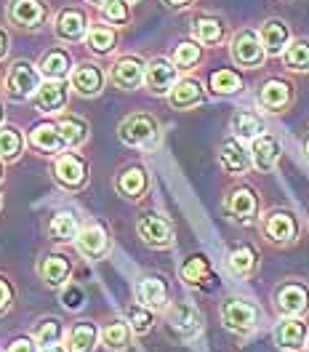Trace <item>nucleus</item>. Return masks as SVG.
<instances>
[{
    "mask_svg": "<svg viewBox=\"0 0 309 352\" xmlns=\"http://www.w3.org/2000/svg\"><path fill=\"white\" fill-rule=\"evenodd\" d=\"M136 232L150 248H171L174 245V224L163 214H154V211L141 214L136 221Z\"/></svg>",
    "mask_w": 309,
    "mask_h": 352,
    "instance_id": "9d476101",
    "label": "nucleus"
},
{
    "mask_svg": "<svg viewBox=\"0 0 309 352\" xmlns=\"http://www.w3.org/2000/svg\"><path fill=\"white\" fill-rule=\"evenodd\" d=\"M38 69H41V75H43L45 80H65L67 75H72L75 67H72L69 51L62 48V45H54V48H48L41 56Z\"/></svg>",
    "mask_w": 309,
    "mask_h": 352,
    "instance_id": "393cba45",
    "label": "nucleus"
},
{
    "mask_svg": "<svg viewBox=\"0 0 309 352\" xmlns=\"http://www.w3.org/2000/svg\"><path fill=\"white\" fill-rule=\"evenodd\" d=\"M41 352H65V347H59V344H51V347H43Z\"/></svg>",
    "mask_w": 309,
    "mask_h": 352,
    "instance_id": "3c124183",
    "label": "nucleus"
},
{
    "mask_svg": "<svg viewBox=\"0 0 309 352\" xmlns=\"http://www.w3.org/2000/svg\"><path fill=\"white\" fill-rule=\"evenodd\" d=\"M275 342L286 352H301L309 344V326L301 318H283L275 326Z\"/></svg>",
    "mask_w": 309,
    "mask_h": 352,
    "instance_id": "a211bd4d",
    "label": "nucleus"
},
{
    "mask_svg": "<svg viewBox=\"0 0 309 352\" xmlns=\"http://www.w3.org/2000/svg\"><path fill=\"white\" fill-rule=\"evenodd\" d=\"M163 3H165V8H171V11H187V8H192L195 0H163Z\"/></svg>",
    "mask_w": 309,
    "mask_h": 352,
    "instance_id": "09e8293b",
    "label": "nucleus"
},
{
    "mask_svg": "<svg viewBox=\"0 0 309 352\" xmlns=\"http://www.w3.org/2000/svg\"><path fill=\"white\" fill-rule=\"evenodd\" d=\"M65 336V329H62V320L59 318H43L35 323V331H32V339L41 344V347H51V344H59Z\"/></svg>",
    "mask_w": 309,
    "mask_h": 352,
    "instance_id": "a19ab883",
    "label": "nucleus"
},
{
    "mask_svg": "<svg viewBox=\"0 0 309 352\" xmlns=\"http://www.w3.org/2000/svg\"><path fill=\"white\" fill-rule=\"evenodd\" d=\"M0 182H3V166H0Z\"/></svg>",
    "mask_w": 309,
    "mask_h": 352,
    "instance_id": "6e6d98bb",
    "label": "nucleus"
},
{
    "mask_svg": "<svg viewBox=\"0 0 309 352\" xmlns=\"http://www.w3.org/2000/svg\"><path fill=\"white\" fill-rule=\"evenodd\" d=\"M219 315L224 329L232 331V333H251V331H256L259 320H262V309L256 307L251 299H240V296L224 299Z\"/></svg>",
    "mask_w": 309,
    "mask_h": 352,
    "instance_id": "423d86ee",
    "label": "nucleus"
},
{
    "mask_svg": "<svg viewBox=\"0 0 309 352\" xmlns=\"http://www.w3.org/2000/svg\"><path fill=\"white\" fill-rule=\"evenodd\" d=\"M262 232L272 245H293L301 235V221L290 208H272L262 217Z\"/></svg>",
    "mask_w": 309,
    "mask_h": 352,
    "instance_id": "20e7f679",
    "label": "nucleus"
},
{
    "mask_svg": "<svg viewBox=\"0 0 309 352\" xmlns=\"http://www.w3.org/2000/svg\"><path fill=\"white\" fill-rule=\"evenodd\" d=\"M229 56L243 69H259L269 59L264 43H262V35L253 27H243L229 38Z\"/></svg>",
    "mask_w": 309,
    "mask_h": 352,
    "instance_id": "7ed1b4c3",
    "label": "nucleus"
},
{
    "mask_svg": "<svg viewBox=\"0 0 309 352\" xmlns=\"http://www.w3.org/2000/svg\"><path fill=\"white\" fill-rule=\"evenodd\" d=\"M86 43L93 54L99 56H107L117 48V32L112 24H93L89 27V35H86Z\"/></svg>",
    "mask_w": 309,
    "mask_h": 352,
    "instance_id": "f704fd0d",
    "label": "nucleus"
},
{
    "mask_svg": "<svg viewBox=\"0 0 309 352\" xmlns=\"http://www.w3.org/2000/svg\"><path fill=\"white\" fill-rule=\"evenodd\" d=\"M59 129H62V133H65V139H67V144L69 147H80L86 139H89V123L80 118V115H62L59 120Z\"/></svg>",
    "mask_w": 309,
    "mask_h": 352,
    "instance_id": "58836bf2",
    "label": "nucleus"
},
{
    "mask_svg": "<svg viewBox=\"0 0 309 352\" xmlns=\"http://www.w3.org/2000/svg\"><path fill=\"white\" fill-rule=\"evenodd\" d=\"M259 35H262V43L266 48V56H283L290 41H293L290 24L286 19H280V16L264 19V24L259 27Z\"/></svg>",
    "mask_w": 309,
    "mask_h": 352,
    "instance_id": "6ab92c4d",
    "label": "nucleus"
},
{
    "mask_svg": "<svg viewBox=\"0 0 309 352\" xmlns=\"http://www.w3.org/2000/svg\"><path fill=\"white\" fill-rule=\"evenodd\" d=\"M54 179L65 190H83L89 182V163L75 153H65L54 163Z\"/></svg>",
    "mask_w": 309,
    "mask_h": 352,
    "instance_id": "4468645a",
    "label": "nucleus"
},
{
    "mask_svg": "<svg viewBox=\"0 0 309 352\" xmlns=\"http://www.w3.org/2000/svg\"><path fill=\"white\" fill-rule=\"evenodd\" d=\"M96 339H99V331L89 320H80L75 323L69 331V339H67V352H93L96 347Z\"/></svg>",
    "mask_w": 309,
    "mask_h": 352,
    "instance_id": "c9c22d12",
    "label": "nucleus"
},
{
    "mask_svg": "<svg viewBox=\"0 0 309 352\" xmlns=\"http://www.w3.org/2000/svg\"><path fill=\"white\" fill-rule=\"evenodd\" d=\"M296 102V83L286 75H269L259 83L256 104L269 115H283Z\"/></svg>",
    "mask_w": 309,
    "mask_h": 352,
    "instance_id": "f03ea898",
    "label": "nucleus"
},
{
    "mask_svg": "<svg viewBox=\"0 0 309 352\" xmlns=\"http://www.w3.org/2000/svg\"><path fill=\"white\" fill-rule=\"evenodd\" d=\"M280 155H283V144L277 136L272 133H262L251 142V160H253V168L259 171H272L277 163H280Z\"/></svg>",
    "mask_w": 309,
    "mask_h": 352,
    "instance_id": "b1692460",
    "label": "nucleus"
},
{
    "mask_svg": "<svg viewBox=\"0 0 309 352\" xmlns=\"http://www.w3.org/2000/svg\"><path fill=\"white\" fill-rule=\"evenodd\" d=\"M192 38L198 41L200 45H208V48H216L227 41V22L216 16V14H208V11H200L192 16Z\"/></svg>",
    "mask_w": 309,
    "mask_h": 352,
    "instance_id": "dca6fc26",
    "label": "nucleus"
},
{
    "mask_svg": "<svg viewBox=\"0 0 309 352\" xmlns=\"http://www.w3.org/2000/svg\"><path fill=\"white\" fill-rule=\"evenodd\" d=\"M280 62L288 72H309V41L307 38H293Z\"/></svg>",
    "mask_w": 309,
    "mask_h": 352,
    "instance_id": "e433bc0d",
    "label": "nucleus"
},
{
    "mask_svg": "<svg viewBox=\"0 0 309 352\" xmlns=\"http://www.w3.org/2000/svg\"><path fill=\"white\" fill-rule=\"evenodd\" d=\"M165 323L181 339H192L203 331V315L190 302H174L165 307Z\"/></svg>",
    "mask_w": 309,
    "mask_h": 352,
    "instance_id": "f8f14e48",
    "label": "nucleus"
},
{
    "mask_svg": "<svg viewBox=\"0 0 309 352\" xmlns=\"http://www.w3.org/2000/svg\"><path fill=\"white\" fill-rule=\"evenodd\" d=\"M304 155H307V160H309V131H307V136H304Z\"/></svg>",
    "mask_w": 309,
    "mask_h": 352,
    "instance_id": "603ef678",
    "label": "nucleus"
},
{
    "mask_svg": "<svg viewBox=\"0 0 309 352\" xmlns=\"http://www.w3.org/2000/svg\"><path fill=\"white\" fill-rule=\"evenodd\" d=\"M102 339H104V347L112 352H123L131 342V326L126 320H112L102 331Z\"/></svg>",
    "mask_w": 309,
    "mask_h": 352,
    "instance_id": "ea45409f",
    "label": "nucleus"
},
{
    "mask_svg": "<svg viewBox=\"0 0 309 352\" xmlns=\"http://www.w3.org/2000/svg\"><path fill=\"white\" fill-rule=\"evenodd\" d=\"M3 115H5V110H3V102H0V126H3Z\"/></svg>",
    "mask_w": 309,
    "mask_h": 352,
    "instance_id": "5fc2aeb1",
    "label": "nucleus"
},
{
    "mask_svg": "<svg viewBox=\"0 0 309 352\" xmlns=\"http://www.w3.org/2000/svg\"><path fill=\"white\" fill-rule=\"evenodd\" d=\"M102 19L112 27H126L131 22V3L128 0H107L102 6Z\"/></svg>",
    "mask_w": 309,
    "mask_h": 352,
    "instance_id": "37998d69",
    "label": "nucleus"
},
{
    "mask_svg": "<svg viewBox=\"0 0 309 352\" xmlns=\"http://www.w3.org/2000/svg\"><path fill=\"white\" fill-rule=\"evenodd\" d=\"M208 88H211L216 96H238V94H243L245 80L238 69L221 67V69H214V72L208 75Z\"/></svg>",
    "mask_w": 309,
    "mask_h": 352,
    "instance_id": "7c9ffc66",
    "label": "nucleus"
},
{
    "mask_svg": "<svg viewBox=\"0 0 309 352\" xmlns=\"http://www.w3.org/2000/svg\"><path fill=\"white\" fill-rule=\"evenodd\" d=\"M136 299H139V305H144L150 309H165L168 307V286H165V280L160 275L141 278L139 286H136Z\"/></svg>",
    "mask_w": 309,
    "mask_h": 352,
    "instance_id": "cd10ccee",
    "label": "nucleus"
},
{
    "mask_svg": "<svg viewBox=\"0 0 309 352\" xmlns=\"http://www.w3.org/2000/svg\"><path fill=\"white\" fill-rule=\"evenodd\" d=\"M11 302H14V288L0 275V312H5V309L11 307Z\"/></svg>",
    "mask_w": 309,
    "mask_h": 352,
    "instance_id": "49530a36",
    "label": "nucleus"
},
{
    "mask_svg": "<svg viewBox=\"0 0 309 352\" xmlns=\"http://www.w3.org/2000/svg\"><path fill=\"white\" fill-rule=\"evenodd\" d=\"M38 272H41V280L48 288H62L69 283L72 264H69V259H67L65 254H48V256H43Z\"/></svg>",
    "mask_w": 309,
    "mask_h": 352,
    "instance_id": "c85d7f7f",
    "label": "nucleus"
},
{
    "mask_svg": "<svg viewBox=\"0 0 309 352\" xmlns=\"http://www.w3.org/2000/svg\"><path fill=\"white\" fill-rule=\"evenodd\" d=\"M75 243H78V251H80L86 259H104V256L110 254V235H107V230L99 227V224L83 227Z\"/></svg>",
    "mask_w": 309,
    "mask_h": 352,
    "instance_id": "a878e982",
    "label": "nucleus"
},
{
    "mask_svg": "<svg viewBox=\"0 0 309 352\" xmlns=\"http://www.w3.org/2000/svg\"><path fill=\"white\" fill-rule=\"evenodd\" d=\"M48 235H51V241H56V243L78 241L80 227H78L75 214H69V211H56V214L51 217V221H48Z\"/></svg>",
    "mask_w": 309,
    "mask_h": 352,
    "instance_id": "72a5a7b5",
    "label": "nucleus"
},
{
    "mask_svg": "<svg viewBox=\"0 0 309 352\" xmlns=\"http://www.w3.org/2000/svg\"><path fill=\"white\" fill-rule=\"evenodd\" d=\"M115 190L126 200H141L150 190V174L144 166H126L117 179H115Z\"/></svg>",
    "mask_w": 309,
    "mask_h": 352,
    "instance_id": "5701e85b",
    "label": "nucleus"
},
{
    "mask_svg": "<svg viewBox=\"0 0 309 352\" xmlns=\"http://www.w3.org/2000/svg\"><path fill=\"white\" fill-rule=\"evenodd\" d=\"M126 318H128V326H131L133 333H147V331L152 329L154 323V315L150 307H144V305H131V307L126 309Z\"/></svg>",
    "mask_w": 309,
    "mask_h": 352,
    "instance_id": "c03bdc74",
    "label": "nucleus"
},
{
    "mask_svg": "<svg viewBox=\"0 0 309 352\" xmlns=\"http://www.w3.org/2000/svg\"><path fill=\"white\" fill-rule=\"evenodd\" d=\"M179 275L187 286H203L205 280H211V259L205 254H192L184 259Z\"/></svg>",
    "mask_w": 309,
    "mask_h": 352,
    "instance_id": "473e14b6",
    "label": "nucleus"
},
{
    "mask_svg": "<svg viewBox=\"0 0 309 352\" xmlns=\"http://www.w3.org/2000/svg\"><path fill=\"white\" fill-rule=\"evenodd\" d=\"M30 144L43 155H56V153H65L67 147V139L59 123H51V120H43V123H35L30 129Z\"/></svg>",
    "mask_w": 309,
    "mask_h": 352,
    "instance_id": "412c9836",
    "label": "nucleus"
},
{
    "mask_svg": "<svg viewBox=\"0 0 309 352\" xmlns=\"http://www.w3.org/2000/svg\"><path fill=\"white\" fill-rule=\"evenodd\" d=\"M117 136L126 147L133 150H152L160 142V120L150 112H131L120 120Z\"/></svg>",
    "mask_w": 309,
    "mask_h": 352,
    "instance_id": "f257e3e1",
    "label": "nucleus"
},
{
    "mask_svg": "<svg viewBox=\"0 0 309 352\" xmlns=\"http://www.w3.org/2000/svg\"><path fill=\"white\" fill-rule=\"evenodd\" d=\"M41 78H43L41 69L32 65V62L19 59V62H14V65L8 67L5 80H3V91H5V96L14 99V102L32 99V96L38 94V88H41Z\"/></svg>",
    "mask_w": 309,
    "mask_h": 352,
    "instance_id": "39448f33",
    "label": "nucleus"
},
{
    "mask_svg": "<svg viewBox=\"0 0 309 352\" xmlns=\"http://www.w3.org/2000/svg\"><path fill=\"white\" fill-rule=\"evenodd\" d=\"M205 99H208V94H205V88H203V83H200L198 78H179L174 91L168 94V104L174 110H181V112L195 110Z\"/></svg>",
    "mask_w": 309,
    "mask_h": 352,
    "instance_id": "4be33fe9",
    "label": "nucleus"
},
{
    "mask_svg": "<svg viewBox=\"0 0 309 352\" xmlns=\"http://www.w3.org/2000/svg\"><path fill=\"white\" fill-rule=\"evenodd\" d=\"M128 3H131V6H133V3H141V0H128Z\"/></svg>",
    "mask_w": 309,
    "mask_h": 352,
    "instance_id": "4d7b16f0",
    "label": "nucleus"
},
{
    "mask_svg": "<svg viewBox=\"0 0 309 352\" xmlns=\"http://www.w3.org/2000/svg\"><path fill=\"white\" fill-rule=\"evenodd\" d=\"M24 150V136L14 126H0V160H16Z\"/></svg>",
    "mask_w": 309,
    "mask_h": 352,
    "instance_id": "79ce46f5",
    "label": "nucleus"
},
{
    "mask_svg": "<svg viewBox=\"0 0 309 352\" xmlns=\"http://www.w3.org/2000/svg\"><path fill=\"white\" fill-rule=\"evenodd\" d=\"M8 352H35V342H32V339H27V336H22V339L11 342Z\"/></svg>",
    "mask_w": 309,
    "mask_h": 352,
    "instance_id": "de8ad7c7",
    "label": "nucleus"
},
{
    "mask_svg": "<svg viewBox=\"0 0 309 352\" xmlns=\"http://www.w3.org/2000/svg\"><path fill=\"white\" fill-rule=\"evenodd\" d=\"M0 206H3V200H0Z\"/></svg>",
    "mask_w": 309,
    "mask_h": 352,
    "instance_id": "13d9d810",
    "label": "nucleus"
},
{
    "mask_svg": "<svg viewBox=\"0 0 309 352\" xmlns=\"http://www.w3.org/2000/svg\"><path fill=\"white\" fill-rule=\"evenodd\" d=\"M104 69L96 65V62H83V65H75L72 75H69V88L78 94V96H99L102 88H104Z\"/></svg>",
    "mask_w": 309,
    "mask_h": 352,
    "instance_id": "f3484780",
    "label": "nucleus"
},
{
    "mask_svg": "<svg viewBox=\"0 0 309 352\" xmlns=\"http://www.w3.org/2000/svg\"><path fill=\"white\" fill-rule=\"evenodd\" d=\"M224 211L227 217L238 224H256L262 217V203L253 187L248 184H238V187H229L227 195H224Z\"/></svg>",
    "mask_w": 309,
    "mask_h": 352,
    "instance_id": "0eeeda50",
    "label": "nucleus"
},
{
    "mask_svg": "<svg viewBox=\"0 0 309 352\" xmlns=\"http://www.w3.org/2000/svg\"><path fill=\"white\" fill-rule=\"evenodd\" d=\"M232 133L238 136V139H256V136H262V133H266V126H264V118L259 115V112L253 110H238L235 115H232Z\"/></svg>",
    "mask_w": 309,
    "mask_h": 352,
    "instance_id": "2f4dec72",
    "label": "nucleus"
},
{
    "mask_svg": "<svg viewBox=\"0 0 309 352\" xmlns=\"http://www.w3.org/2000/svg\"><path fill=\"white\" fill-rule=\"evenodd\" d=\"M83 302H86V291L80 286H75V283H67L65 291H62V305L67 309H80Z\"/></svg>",
    "mask_w": 309,
    "mask_h": 352,
    "instance_id": "a18cd8bd",
    "label": "nucleus"
},
{
    "mask_svg": "<svg viewBox=\"0 0 309 352\" xmlns=\"http://www.w3.org/2000/svg\"><path fill=\"white\" fill-rule=\"evenodd\" d=\"M179 83V67L168 56H152L147 62V75H144V86L154 96H168L174 86Z\"/></svg>",
    "mask_w": 309,
    "mask_h": 352,
    "instance_id": "9b49d317",
    "label": "nucleus"
},
{
    "mask_svg": "<svg viewBox=\"0 0 309 352\" xmlns=\"http://www.w3.org/2000/svg\"><path fill=\"white\" fill-rule=\"evenodd\" d=\"M203 48L205 45H200L195 38L192 41H181V43H176L174 54H171V62L179 67V72H190V69H195L203 62Z\"/></svg>",
    "mask_w": 309,
    "mask_h": 352,
    "instance_id": "4c0bfd02",
    "label": "nucleus"
},
{
    "mask_svg": "<svg viewBox=\"0 0 309 352\" xmlns=\"http://www.w3.org/2000/svg\"><path fill=\"white\" fill-rule=\"evenodd\" d=\"M5 16L14 27L35 32L48 22V3L45 0H8Z\"/></svg>",
    "mask_w": 309,
    "mask_h": 352,
    "instance_id": "1a4fd4ad",
    "label": "nucleus"
},
{
    "mask_svg": "<svg viewBox=\"0 0 309 352\" xmlns=\"http://www.w3.org/2000/svg\"><path fill=\"white\" fill-rule=\"evenodd\" d=\"M227 264H229V272L238 275V278H251L256 270H259V254L251 243H238L229 248L227 254Z\"/></svg>",
    "mask_w": 309,
    "mask_h": 352,
    "instance_id": "c756f323",
    "label": "nucleus"
},
{
    "mask_svg": "<svg viewBox=\"0 0 309 352\" xmlns=\"http://www.w3.org/2000/svg\"><path fill=\"white\" fill-rule=\"evenodd\" d=\"M144 75H147V62L136 54H126L112 65L110 83L120 91H136L144 83Z\"/></svg>",
    "mask_w": 309,
    "mask_h": 352,
    "instance_id": "ddd939ff",
    "label": "nucleus"
},
{
    "mask_svg": "<svg viewBox=\"0 0 309 352\" xmlns=\"http://www.w3.org/2000/svg\"><path fill=\"white\" fill-rule=\"evenodd\" d=\"M89 3H93V6H104L107 0H89Z\"/></svg>",
    "mask_w": 309,
    "mask_h": 352,
    "instance_id": "864d4df0",
    "label": "nucleus"
},
{
    "mask_svg": "<svg viewBox=\"0 0 309 352\" xmlns=\"http://www.w3.org/2000/svg\"><path fill=\"white\" fill-rule=\"evenodd\" d=\"M275 309L280 318H301L309 312V286L301 280H286L275 288Z\"/></svg>",
    "mask_w": 309,
    "mask_h": 352,
    "instance_id": "6e6552de",
    "label": "nucleus"
},
{
    "mask_svg": "<svg viewBox=\"0 0 309 352\" xmlns=\"http://www.w3.org/2000/svg\"><path fill=\"white\" fill-rule=\"evenodd\" d=\"M54 32L65 43H80L89 35V16L83 8H62L54 19Z\"/></svg>",
    "mask_w": 309,
    "mask_h": 352,
    "instance_id": "2eb2a0df",
    "label": "nucleus"
},
{
    "mask_svg": "<svg viewBox=\"0 0 309 352\" xmlns=\"http://www.w3.org/2000/svg\"><path fill=\"white\" fill-rule=\"evenodd\" d=\"M219 163H221V168H224L229 176H243L245 171L253 166V160H251V150H245L243 139H238V136H229V139H224V142H221Z\"/></svg>",
    "mask_w": 309,
    "mask_h": 352,
    "instance_id": "aec40b11",
    "label": "nucleus"
},
{
    "mask_svg": "<svg viewBox=\"0 0 309 352\" xmlns=\"http://www.w3.org/2000/svg\"><path fill=\"white\" fill-rule=\"evenodd\" d=\"M67 96H69V88L65 80H45V83H41L38 94L32 96V102L43 115H51V112H59L65 107Z\"/></svg>",
    "mask_w": 309,
    "mask_h": 352,
    "instance_id": "bb28decb",
    "label": "nucleus"
},
{
    "mask_svg": "<svg viewBox=\"0 0 309 352\" xmlns=\"http://www.w3.org/2000/svg\"><path fill=\"white\" fill-rule=\"evenodd\" d=\"M8 48H11V38H8V32L0 27V59L8 56Z\"/></svg>",
    "mask_w": 309,
    "mask_h": 352,
    "instance_id": "8fccbe9b",
    "label": "nucleus"
}]
</instances>
